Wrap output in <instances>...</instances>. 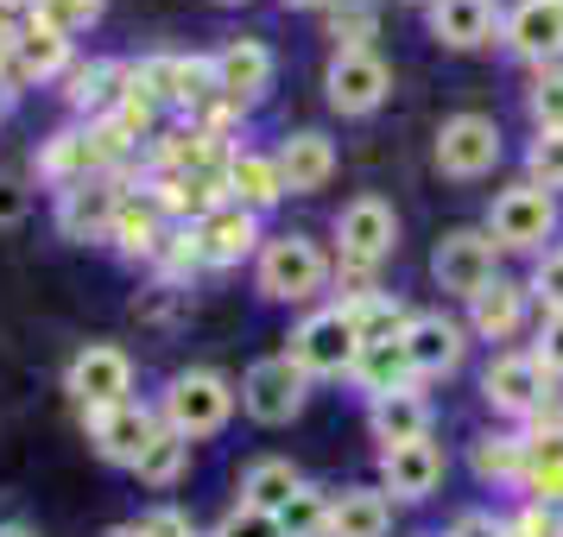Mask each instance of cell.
I'll use <instances>...</instances> for the list:
<instances>
[{"instance_id":"cell-13","label":"cell","mask_w":563,"mask_h":537,"mask_svg":"<svg viewBox=\"0 0 563 537\" xmlns=\"http://www.w3.org/2000/svg\"><path fill=\"white\" fill-rule=\"evenodd\" d=\"M507 45L532 64H558L563 57V0H519L507 13Z\"/></svg>"},{"instance_id":"cell-42","label":"cell","mask_w":563,"mask_h":537,"mask_svg":"<svg viewBox=\"0 0 563 537\" xmlns=\"http://www.w3.org/2000/svg\"><path fill=\"white\" fill-rule=\"evenodd\" d=\"M26 209H32V197H26V183L0 178V228H13V222H26Z\"/></svg>"},{"instance_id":"cell-36","label":"cell","mask_w":563,"mask_h":537,"mask_svg":"<svg viewBox=\"0 0 563 537\" xmlns=\"http://www.w3.org/2000/svg\"><path fill=\"white\" fill-rule=\"evenodd\" d=\"M38 20L57 32H82L102 20V0H38Z\"/></svg>"},{"instance_id":"cell-33","label":"cell","mask_w":563,"mask_h":537,"mask_svg":"<svg viewBox=\"0 0 563 537\" xmlns=\"http://www.w3.org/2000/svg\"><path fill=\"white\" fill-rule=\"evenodd\" d=\"M323 518H330V500H323L317 486H298L279 512V532L285 537H323Z\"/></svg>"},{"instance_id":"cell-38","label":"cell","mask_w":563,"mask_h":537,"mask_svg":"<svg viewBox=\"0 0 563 537\" xmlns=\"http://www.w3.org/2000/svg\"><path fill=\"white\" fill-rule=\"evenodd\" d=\"M216 537H285L279 532V518L273 512H260V506H234L222 525H216Z\"/></svg>"},{"instance_id":"cell-34","label":"cell","mask_w":563,"mask_h":537,"mask_svg":"<svg viewBox=\"0 0 563 537\" xmlns=\"http://www.w3.org/2000/svg\"><path fill=\"white\" fill-rule=\"evenodd\" d=\"M526 171H532L538 190H563V133H538L532 153H526Z\"/></svg>"},{"instance_id":"cell-44","label":"cell","mask_w":563,"mask_h":537,"mask_svg":"<svg viewBox=\"0 0 563 537\" xmlns=\"http://www.w3.org/2000/svg\"><path fill=\"white\" fill-rule=\"evenodd\" d=\"M108 537H140V532H133V525H114V532H108Z\"/></svg>"},{"instance_id":"cell-19","label":"cell","mask_w":563,"mask_h":537,"mask_svg":"<svg viewBox=\"0 0 563 537\" xmlns=\"http://www.w3.org/2000/svg\"><path fill=\"white\" fill-rule=\"evenodd\" d=\"M386 525H393V506H386L380 486H349L330 500L323 537H386Z\"/></svg>"},{"instance_id":"cell-22","label":"cell","mask_w":563,"mask_h":537,"mask_svg":"<svg viewBox=\"0 0 563 537\" xmlns=\"http://www.w3.org/2000/svg\"><path fill=\"white\" fill-rule=\"evenodd\" d=\"M114 209H121V190H108V183H70L64 190V209H57V222H64V234H77V240H89V234H108L114 228Z\"/></svg>"},{"instance_id":"cell-16","label":"cell","mask_w":563,"mask_h":537,"mask_svg":"<svg viewBox=\"0 0 563 537\" xmlns=\"http://www.w3.org/2000/svg\"><path fill=\"white\" fill-rule=\"evenodd\" d=\"M399 342H406V360H411V373H418V380L462 367V329L450 323V316H411Z\"/></svg>"},{"instance_id":"cell-31","label":"cell","mask_w":563,"mask_h":537,"mask_svg":"<svg viewBox=\"0 0 563 537\" xmlns=\"http://www.w3.org/2000/svg\"><path fill=\"white\" fill-rule=\"evenodd\" d=\"M184 461H190V443H184L178 430H158L153 443H146V456H140V481L172 486L184 474Z\"/></svg>"},{"instance_id":"cell-11","label":"cell","mask_w":563,"mask_h":537,"mask_svg":"<svg viewBox=\"0 0 563 537\" xmlns=\"http://www.w3.org/2000/svg\"><path fill=\"white\" fill-rule=\"evenodd\" d=\"M482 392H487L494 411H538L544 399H551V373H544L538 355H500L494 367H487Z\"/></svg>"},{"instance_id":"cell-35","label":"cell","mask_w":563,"mask_h":537,"mask_svg":"<svg viewBox=\"0 0 563 537\" xmlns=\"http://www.w3.org/2000/svg\"><path fill=\"white\" fill-rule=\"evenodd\" d=\"M532 121L538 133H563V70H544L532 82Z\"/></svg>"},{"instance_id":"cell-47","label":"cell","mask_w":563,"mask_h":537,"mask_svg":"<svg viewBox=\"0 0 563 537\" xmlns=\"http://www.w3.org/2000/svg\"><path fill=\"white\" fill-rule=\"evenodd\" d=\"M222 7H241V0H222Z\"/></svg>"},{"instance_id":"cell-25","label":"cell","mask_w":563,"mask_h":537,"mask_svg":"<svg viewBox=\"0 0 563 537\" xmlns=\"http://www.w3.org/2000/svg\"><path fill=\"white\" fill-rule=\"evenodd\" d=\"M229 183H234V203L241 209H273L285 197L279 165H273V158H254V153H241L229 165Z\"/></svg>"},{"instance_id":"cell-9","label":"cell","mask_w":563,"mask_h":537,"mask_svg":"<svg viewBox=\"0 0 563 537\" xmlns=\"http://www.w3.org/2000/svg\"><path fill=\"white\" fill-rule=\"evenodd\" d=\"M323 89H330L335 114H374V108L393 96V70H386L374 52H335Z\"/></svg>"},{"instance_id":"cell-46","label":"cell","mask_w":563,"mask_h":537,"mask_svg":"<svg viewBox=\"0 0 563 537\" xmlns=\"http://www.w3.org/2000/svg\"><path fill=\"white\" fill-rule=\"evenodd\" d=\"M0 537H26V532H20V525H7V532H0Z\"/></svg>"},{"instance_id":"cell-26","label":"cell","mask_w":563,"mask_h":537,"mask_svg":"<svg viewBox=\"0 0 563 537\" xmlns=\"http://www.w3.org/2000/svg\"><path fill=\"white\" fill-rule=\"evenodd\" d=\"M355 373L367 380V392H374V399H380V392H406V385H411L406 342H374V348H361Z\"/></svg>"},{"instance_id":"cell-18","label":"cell","mask_w":563,"mask_h":537,"mask_svg":"<svg viewBox=\"0 0 563 537\" xmlns=\"http://www.w3.org/2000/svg\"><path fill=\"white\" fill-rule=\"evenodd\" d=\"M254 240H260V228H254V209H216L203 228H197V259L203 266H241V259L254 254Z\"/></svg>"},{"instance_id":"cell-37","label":"cell","mask_w":563,"mask_h":537,"mask_svg":"<svg viewBox=\"0 0 563 537\" xmlns=\"http://www.w3.org/2000/svg\"><path fill=\"white\" fill-rule=\"evenodd\" d=\"M532 298L544 304V316H563V247H558V254L538 259V272H532Z\"/></svg>"},{"instance_id":"cell-30","label":"cell","mask_w":563,"mask_h":537,"mask_svg":"<svg viewBox=\"0 0 563 537\" xmlns=\"http://www.w3.org/2000/svg\"><path fill=\"white\" fill-rule=\"evenodd\" d=\"M89 165H96V146H89L82 133H57L52 146H45V158H38V171H45V178H64V183H82Z\"/></svg>"},{"instance_id":"cell-43","label":"cell","mask_w":563,"mask_h":537,"mask_svg":"<svg viewBox=\"0 0 563 537\" xmlns=\"http://www.w3.org/2000/svg\"><path fill=\"white\" fill-rule=\"evenodd\" d=\"M532 486H538V500H563V456H544L532 468Z\"/></svg>"},{"instance_id":"cell-4","label":"cell","mask_w":563,"mask_h":537,"mask_svg":"<svg viewBox=\"0 0 563 537\" xmlns=\"http://www.w3.org/2000/svg\"><path fill=\"white\" fill-rule=\"evenodd\" d=\"M291 360L305 373H355V360H361L355 316L349 310H317V316H305L298 335H291Z\"/></svg>"},{"instance_id":"cell-32","label":"cell","mask_w":563,"mask_h":537,"mask_svg":"<svg viewBox=\"0 0 563 537\" xmlns=\"http://www.w3.org/2000/svg\"><path fill=\"white\" fill-rule=\"evenodd\" d=\"M108 234H114L128 254H153V247H158V209L153 203H128V197H121L114 228H108Z\"/></svg>"},{"instance_id":"cell-17","label":"cell","mask_w":563,"mask_h":537,"mask_svg":"<svg viewBox=\"0 0 563 537\" xmlns=\"http://www.w3.org/2000/svg\"><path fill=\"white\" fill-rule=\"evenodd\" d=\"M273 165H279V183L291 190V197H310V190H323V183H330L335 146L323 139V133H291Z\"/></svg>"},{"instance_id":"cell-27","label":"cell","mask_w":563,"mask_h":537,"mask_svg":"<svg viewBox=\"0 0 563 537\" xmlns=\"http://www.w3.org/2000/svg\"><path fill=\"white\" fill-rule=\"evenodd\" d=\"M519 310H526V291L512 279H494L482 298H475V329H482L487 342H500V335L519 329Z\"/></svg>"},{"instance_id":"cell-48","label":"cell","mask_w":563,"mask_h":537,"mask_svg":"<svg viewBox=\"0 0 563 537\" xmlns=\"http://www.w3.org/2000/svg\"><path fill=\"white\" fill-rule=\"evenodd\" d=\"M0 108H7V102H0Z\"/></svg>"},{"instance_id":"cell-1","label":"cell","mask_w":563,"mask_h":537,"mask_svg":"<svg viewBox=\"0 0 563 537\" xmlns=\"http://www.w3.org/2000/svg\"><path fill=\"white\" fill-rule=\"evenodd\" d=\"M323 279H330V259L305 234H279V240L260 247V291L273 304H310L323 291Z\"/></svg>"},{"instance_id":"cell-45","label":"cell","mask_w":563,"mask_h":537,"mask_svg":"<svg viewBox=\"0 0 563 537\" xmlns=\"http://www.w3.org/2000/svg\"><path fill=\"white\" fill-rule=\"evenodd\" d=\"M285 7H323V0H285Z\"/></svg>"},{"instance_id":"cell-28","label":"cell","mask_w":563,"mask_h":537,"mask_svg":"<svg viewBox=\"0 0 563 537\" xmlns=\"http://www.w3.org/2000/svg\"><path fill=\"white\" fill-rule=\"evenodd\" d=\"M349 316H355V335L361 348H374V342H399L406 335V310L393 304V298H380V291H361V304H349Z\"/></svg>"},{"instance_id":"cell-15","label":"cell","mask_w":563,"mask_h":537,"mask_svg":"<svg viewBox=\"0 0 563 537\" xmlns=\"http://www.w3.org/2000/svg\"><path fill=\"white\" fill-rule=\"evenodd\" d=\"M209 64H216V96H229V102H254L273 82V52L260 38H229Z\"/></svg>"},{"instance_id":"cell-7","label":"cell","mask_w":563,"mask_h":537,"mask_svg":"<svg viewBox=\"0 0 563 537\" xmlns=\"http://www.w3.org/2000/svg\"><path fill=\"white\" fill-rule=\"evenodd\" d=\"M335 240H342V259L349 266H380L393 247H399V215H393V203H380V197H355V203L335 215Z\"/></svg>"},{"instance_id":"cell-12","label":"cell","mask_w":563,"mask_h":537,"mask_svg":"<svg viewBox=\"0 0 563 537\" xmlns=\"http://www.w3.org/2000/svg\"><path fill=\"white\" fill-rule=\"evenodd\" d=\"M437 481H443V449H437L431 436L380 449V486L393 500H424Z\"/></svg>"},{"instance_id":"cell-24","label":"cell","mask_w":563,"mask_h":537,"mask_svg":"<svg viewBox=\"0 0 563 537\" xmlns=\"http://www.w3.org/2000/svg\"><path fill=\"white\" fill-rule=\"evenodd\" d=\"M298 486H305V481H298V468H291V461L266 456V461H254V468L241 474V506H260V512H273V518H279L285 500H291Z\"/></svg>"},{"instance_id":"cell-14","label":"cell","mask_w":563,"mask_h":537,"mask_svg":"<svg viewBox=\"0 0 563 537\" xmlns=\"http://www.w3.org/2000/svg\"><path fill=\"white\" fill-rule=\"evenodd\" d=\"M153 417L140 405H108V411H89V443H96V456L102 461H128V468H140V456H146V443H153Z\"/></svg>"},{"instance_id":"cell-21","label":"cell","mask_w":563,"mask_h":537,"mask_svg":"<svg viewBox=\"0 0 563 537\" xmlns=\"http://www.w3.org/2000/svg\"><path fill=\"white\" fill-rule=\"evenodd\" d=\"M367 424H374V436H380L386 449L393 443H418V436H431V405H424V392H380L374 399V411H367Z\"/></svg>"},{"instance_id":"cell-10","label":"cell","mask_w":563,"mask_h":537,"mask_svg":"<svg viewBox=\"0 0 563 537\" xmlns=\"http://www.w3.org/2000/svg\"><path fill=\"white\" fill-rule=\"evenodd\" d=\"M558 222V203H551V190H538V183H519V190H500L494 197V215H487V234H494V247H538L544 234Z\"/></svg>"},{"instance_id":"cell-29","label":"cell","mask_w":563,"mask_h":537,"mask_svg":"<svg viewBox=\"0 0 563 537\" xmlns=\"http://www.w3.org/2000/svg\"><path fill=\"white\" fill-rule=\"evenodd\" d=\"M121 82H133V70L121 64H89L70 77V108H89V114H102V108L121 102Z\"/></svg>"},{"instance_id":"cell-41","label":"cell","mask_w":563,"mask_h":537,"mask_svg":"<svg viewBox=\"0 0 563 537\" xmlns=\"http://www.w3.org/2000/svg\"><path fill=\"white\" fill-rule=\"evenodd\" d=\"M538 360H544V373H563V316H544V329H538Z\"/></svg>"},{"instance_id":"cell-23","label":"cell","mask_w":563,"mask_h":537,"mask_svg":"<svg viewBox=\"0 0 563 537\" xmlns=\"http://www.w3.org/2000/svg\"><path fill=\"white\" fill-rule=\"evenodd\" d=\"M64 64H70V38H64L57 26H45V20H32V26L13 38V77H26V82L32 77H57Z\"/></svg>"},{"instance_id":"cell-5","label":"cell","mask_w":563,"mask_h":537,"mask_svg":"<svg viewBox=\"0 0 563 537\" xmlns=\"http://www.w3.org/2000/svg\"><path fill=\"white\" fill-rule=\"evenodd\" d=\"M64 385H70V399H77V405H89V411L128 405V392H133L128 348H114V342H89V348H77V360H70Z\"/></svg>"},{"instance_id":"cell-6","label":"cell","mask_w":563,"mask_h":537,"mask_svg":"<svg viewBox=\"0 0 563 537\" xmlns=\"http://www.w3.org/2000/svg\"><path fill=\"white\" fill-rule=\"evenodd\" d=\"M431 272L450 298H468V304H475L487 284H494V234H482V228L443 234L437 254H431Z\"/></svg>"},{"instance_id":"cell-39","label":"cell","mask_w":563,"mask_h":537,"mask_svg":"<svg viewBox=\"0 0 563 537\" xmlns=\"http://www.w3.org/2000/svg\"><path fill=\"white\" fill-rule=\"evenodd\" d=\"M519 461H526L519 436H482V449H475V468H482V474H512Z\"/></svg>"},{"instance_id":"cell-40","label":"cell","mask_w":563,"mask_h":537,"mask_svg":"<svg viewBox=\"0 0 563 537\" xmlns=\"http://www.w3.org/2000/svg\"><path fill=\"white\" fill-rule=\"evenodd\" d=\"M133 532L140 537H197V525H190V512H178V506H153Z\"/></svg>"},{"instance_id":"cell-3","label":"cell","mask_w":563,"mask_h":537,"mask_svg":"<svg viewBox=\"0 0 563 537\" xmlns=\"http://www.w3.org/2000/svg\"><path fill=\"white\" fill-rule=\"evenodd\" d=\"M305 392H310V373L298 367L291 355H273V360H254L247 380H241V405L254 424H291L305 411Z\"/></svg>"},{"instance_id":"cell-20","label":"cell","mask_w":563,"mask_h":537,"mask_svg":"<svg viewBox=\"0 0 563 537\" xmlns=\"http://www.w3.org/2000/svg\"><path fill=\"white\" fill-rule=\"evenodd\" d=\"M431 32L450 52H475L494 38V0H431Z\"/></svg>"},{"instance_id":"cell-2","label":"cell","mask_w":563,"mask_h":537,"mask_svg":"<svg viewBox=\"0 0 563 537\" xmlns=\"http://www.w3.org/2000/svg\"><path fill=\"white\" fill-rule=\"evenodd\" d=\"M229 411H234V385L222 373H203L197 367V373H178V380L165 385V430H178L184 443L222 430Z\"/></svg>"},{"instance_id":"cell-8","label":"cell","mask_w":563,"mask_h":537,"mask_svg":"<svg viewBox=\"0 0 563 537\" xmlns=\"http://www.w3.org/2000/svg\"><path fill=\"white\" fill-rule=\"evenodd\" d=\"M500 165V127L487 114H456L437 133V171L450 178H487Z\"/></svg>"}]
</instances>
